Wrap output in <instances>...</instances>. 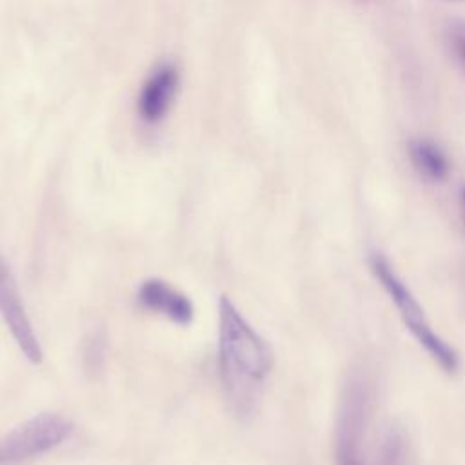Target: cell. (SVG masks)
Listing matches in <instances>:
<instances>
[{"instance_id": "8992f818", "label": "cell", "mask_w": 465, "mask_h": 465, "mask_svg": "<svg viewBox=\"0 0 465 465\" xmlns=\"http://www.w3.org/2000/svg\"><path fill=\"white\" fill-rule=\"evenodd\" d=\"M138 300L145 309L158 312L178 325H187L193 322L194 309L189 298L178 292L176 289H173L163 280H158V278L145 280L140 285Z\"/></svg>"}, {"instance_id": "ba28073f", "label": "cell", "mask_w": 465, "mask_h": 465, "mask_svg": "<svg viewBox=\"0 0 465 465\" xmlns=\"http://www.w3.org/2000/svg\"><path fill=\"white\" fill-rule=\"evenodd\" d=\"M449 42L452 47V53L456 56V60L460 62V65L465 71V24L454 25L449 33Z\"/></svg>"}, {"instance_id": "5b68a950", "label": "cell", "mask_w": 465, "mask_h": 465, "mask_svg": "<svg viewBox=\"0 0 465 465\" xmlns=\"http://www.w3.org/2000/svg\"><path fill=\"white\" fill-rule=\"evenodd\" d=\"M178 67L173 62H160L149 73L140 89L136 104L142 122L156 125L167 116L178 91Z\"/></svg>"}, {"instance_id": "52a82bcc", "label": "cell", "mask_w": 465, "mask_h": 465, "mask_svg": "<svg viewBox=\"0 0 465 465\" xmlns=\"http://www.w3.org/2000/svg\"><path fill=\"white\" fill-rule=\"evenodd\" d=\"M409 156L414 169L430 182H443L449 176V160L438 143L427 138L409 142Z\"/></svg>"}, {"instance_id": "9c48e42d", "label": "cell", "mask_w": 465, "mask_h": 465, "mask_svg": "<svg viewBox=\"0 0 465 465\" xmlns=\"http://www.w3.org/2000/svg\"><path fill=\"white\" fill-rule=\"evenodd\" d=\"M461 203H463V209H465V187L461 189Z\"/></svg>"}, {"instance_id": "6da1fadb", "label": "cell", "mask_w": 465, "mask_h": 465, "mask_svg": "<svg viewBox=\"0 0 465 465\" xmlns=\"http://www.w3.org/2000/svg\"><path fill=\"white\" fill-rule=\"evenodd\" d=\"M274 363L271 345L247 323L236 305L218 303V365L223 389L238 412H249Z\"/></svg>"}, {"instance_id": "277c9868", "label": "cell", "mask_w": 465, "mask_h": 465, "mask_svg": "<svg viewBox=\"0 0 465 465\" xmlns=\"http://www.w3.org/2000/svg\"><path fill=\"white\" fill-rule=\"evenodd\" d=\"M0 314L11 331V336L15 338L16 345L24 352V356L38 365L42 363V347L40 341L33 331L31 320L25 312L15 274L5 262V258L0 252Z\"/></svg>"}, {"instance_id": "7a4b0ae2", "label": "cell", "mask_w": 465, "mask_h": 465, "mask_svg": "<svg viewBox=\"0 0 465 465\" xmlns=\"http://www.w3.org/2000/svg\"><path fill=\"white\" fill-rule=\"evenodd\" d=\"M371 269L381 287L387 291L389 298L396 305L405 327L416 338V341L429 352V356L447 372L454 374L458 371V354L447 345L432 329L425 318L421 305L416 302L414 294L403 283V280L394 272L392 265L381 254L371 258Z\"/></svg>"}, {"instance_id": "3957f363", "label": "cell", "mask_w": 465, "mask_h": 465, "mask_svg": "<svg viewBox=\"0 0 465 465\" xmlns=\"http://www.w3.org/2000/svg\"><path fill=\"white\" fill-rule=\"evenodd\" d=\"M73 425L60 414L42 412L0 438V465H18L65 441Z\"/></svg>"}]
</instances>
